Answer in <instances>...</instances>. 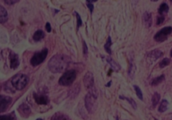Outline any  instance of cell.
<instances>
[{
  "instance_id": "obj_1",
  "label": "cell",
  "mask_w": 172,
  "mask_h": 120,
  "mask_svg": "<svg viewBox=\"0 0 172 120\" xmlns=\"http://www.w3.org/2000/svg\"><path fill=\"white\" fill-rule=\"evenodd\" d=\"M71 59L64 54H56L49 60L48 67L49 70L53 73H59L65 71L69 67Z\"/></svg>"
},
{
  "instance_id": "obj_2",
  "label": "cell",
  "mask_w": 172,
  "mask_h": 120,
  "mask_svg": "<svg viewBox=\"0 0 172 120\" xmlns=\"http://www.w3.org/2000/svg\"><path fill=\"white\" fill-rule=\"evenodd\" d=\"M28 81L29 79L26 75L22 74V73H18L12 77L11 83L16 90L21 91L26 87Z\"/></svg>"
},
{
  "instance_id": "obj_3",
  "label": "cell",
  "mask_w": 172,
  "mask_h": 120,
  "mask_svg": "<svg viewBox=\"0 0 172 120\" xmlns=\"http://www.w3.org/2000/svg\"><path fill=\"white\" fill-rule=\"evenodd\" d=\"M83 84L88 93L93 95L95 97H98L97 91L95 87L94 77L93 73L91 72H87L83 77Z\"/></svg>"
},
{
  "instance_id": "obj_4",
  "label": "cell",
  "mask_w": 172,
  "mask_h": 120,
  "mask_svg": "<svg viewBox=\"0 0 172 120\" xmlns=\"http://www.w3.org/2000/svg\"><path fill=\"white\" fill-rule=\"evenodd\" d=\"M77 77V73L75 70L71 69L65 72L59 80V83L62 86H70L73 83Z\"/></svg>"
},
{
  "instance_id": "obj_5",
  "label": "cell",
  "mask_w": 172,
  "mask_h": 120,
  "mask_svg": "<svg viewBox=\"0 0 172 120\" xmlns=\"http://www.w3.org/2000/svg\"><path fill=\"white\" fill-rule=\"evenodd\" d=\"M48 55V49L44 48L43 50L36 52L34 54L31 59V64L32 66L36 67L38 65L42 64L45 61L46 56Z\"/></svg>"
},
{
  "instance_id": "obj_6",
  "label": "cell",
  "mask_w": 172,
  "mask_h": 120,
  "mask_svg": "<svg viewBox=\"0 0 172 120\" xmlns=\"http://www.w3.org/2000/svg\"><path fill=\"white\" fill-rule=\"evenodd\" d=\"M172 32V28L171 26L165 27L155 34L154 40L157 42H163L168 39V37Z\"/></svg>"
},
{
  "instance_id": "obj_7",
  "label": "cell",
  "mask_w": 172,
  "mask_h": 120,
  "mask_svg": "<svg viewBox=\"0 0 172 120\" xmlns=\"http://www.w3.org/2000/svg\"><path fill=\"white\" fill-rule=\"evenodd\" d=\"M96 99L93 95L87 93L85 97V105L86 107L89 112L92 113L94 112L95 110V107H96Z\"/></svg>"
},
{
  "instance_id": "obj_8",
  "label": "cell",
  "mask_w": 172,
  "mask_h": 120,
  "mask_svg": "<svg viewBox=\"0 0 172 120\" xmlns=\"http://www.w3.org/2000/svg\"><path fill=\"white\" fill-rule=\"evenodd\" d=\"M163 53L162 51H161L158 49H155V50L150 51L149 53L147 54V61H148L149 63H153L157 60L159 59L161 57L163 56Z\"/></svg>"
},
{
  "instance_id": "obj_9",
  "label": "cell",
  "mask_w": 172,
  "mask_h": 120,
  "mask_svg": "<svg viewBox=\"0 0 172 120\" xmlns=\"http://www.w3.org/2000/svg\"><path fill=\"white\" fill-rule=\"evenodd\" d=\"M33 97L38 105H46L50 102L49 98L48 96L44 93H34Z\"/></svg>"
},
{
  "instance_id": "obj_10",
  "label": "cell",
  "mask_w": 172,
  "mask_h": 120,
  "mask_svg": "<svg viewBox=\"0 0 172 120\" xmlns=\"http://www.w3.org/2000/svg\"><path fill=\"white\" fill-rule=\"evenodd\" d=\"M12 99L9 96L0 95V112H4L9 107Z\"/></svg>"
},
{
  "instance_id": "obj_11",
  "label": "cell",
  "mask_w": 172,
  "mask_h": 120,
  "mask_svg": "<svg viewBox=\"0 0 172 120\" xmlns=\"http://www.w3.org/2000/svg\"><path fill=\"white\" fill-rule=\"evenodd\" d=\"M10 66L12 69H16L20 65V60L19 56L14 52L11 51L9 54Z\"/></svg>"
},
{
  "instance_id": "obj_12",
  "label": "cell",
  "mask_w": 172,
  "mask_h": 120,
  "mask_svg": "<svg viewBox=\"0 0 172 120\" xmlns=\"http://www.w3.org/2000/svg\"><path fill=\"white\" fill-rule=\"evenodd\" d=\"M19 113L22 118H28L31 113V110L29 106L26 103H22L18 107Z\"/></svg>"
},
{
  "instance_id": "obj_13",
  "label": "cell",
  "mask_w": 172,
  "mask_h": 120,
  "mask_svg": "<svg viewBox=\"0 0 172 120\" xmlns=\"http://www.w3.org/2000/svg\"><path fill=\"white\" fill-rule=\"evenodd\" d=\"M143 23L146 28H150L152 25L151 13L145 12L143 16Z\"/></svg>"
},
{
  "instance_id": "obj_14",
  "label": "cell",
  "mask_w": 172,
  "mask_h": 120,
  "mask_svg": "<svg viewBox=\"0 0 172 120\" xmlns=\"http://www.w3.org/2000/svg\"><path fill=\"white\" fill-rule=\"evenodd\" d=\"M106 61L108 62V64L110 65L111 69L114 70V71L118 72L119 70L121 69V65L117 63V62L114 61V59H112L110 56H108L107 58H106Z\"/></svg>"
},
{
  "instance_id": "obj_15",
  "label": "cell",
  "mask_w": 172,
  "mask_h": 120,
  "mask_svg": "<svg viewBox=\"0 0 172 120\" xmlns=\"http://www.w3.org/2000/svg\"><path fill=\"white\" fill-rule=\"evenodd\" d=\"M8 19V13L4 7L0 5V24H4Z\"/></svg>"
},
{
  "instance_id": "obj_16",
  "label": "cell",
  "mask_w": 172,
  "mask_h": 120,
  "mask_svg": "<svg viewBox=\"0 0 172 120\" xmlns=\"http://www.w3.org/2000/svg\"><path fill=\"white\" fill-rule=\"evenodd\" d=\"M51 120H69L68 116L61 112H57L52 116Z\"/></svg>"
},
{
  "instance_id": "obj_17",
  "label": "cell",
  "mask_w": 172,
  "mask_h": 120,
  "mask_svg": "<svg viewBox=\"0 0 172 120\" xmlns=\"http://www.w3.org/2000/svg\"><path fill=\"white\" fill-rule=\"evenodd\" d=\"M45 34L42 30H38L36 32H34V34L33 35V40L36 42H39V41L45 38Z\"/></svg>"
},
{
  "instance_id": "obj_18",
  "label": "cell",
  "mask_w": 172,
  "mask_h": 120,
  "mask_svg": "<svg viewBox=\"0 0 172 120\" xmlns=\"http://www.w3.org/2000/svg\"><path fill=\"white\" fill-rule=\"evenodd\" d=\"M168 12H169V6L167 4L163 3V4L160 5L159 9H158V12H159L160 16L165 15Z\"/></svg>"
},
{
  "instance_id": "obj_19",
  "label": "cell",
  "mask_w": 172,
  "mask_h": 120,
  "mask_svg": "<svg viewBox=\"0 0 172 120\" xmlns=\"http://www.w3.org/2000/svg\"><path fill=\"white\" fill-rule=\"evenodd\" d=\"M129 76L131 79H133L134 77V75H135V70H136V67L135 64H134V62L133 60H131L129 62Z\"/></svg>"
},
{
  "instance_id": "obj_20",
  "label": "cell",
  "mask_w": 172,
  "mask_h": 120,
  "mask_svg": "<svg viewBox=\"0 0 172 120\" xmlns=\"http://www.w3.org/2000/svg\"><path fill=\"white\" fill-rule=\"evenodd\" d=\"M168 101L166 99H163L162 101V103H161V104L159 107V111L160 113H163L165 112V111L167 110L168 107Z\"/></svg>"
},
{
  "instance_id": "obj_21",
  "label": "cell",
  "mask_w": 172,
  "mask_h": 120,
  "mask_svg": "<svg viewBox=\"0 0 172 120\" xmlns=\"http://www.w3.org/2000/svg\"><path fill=\"white\" fill-rule=\"evenodd\" d=\"M165 80V76L164 75H162L159 77H157L156 78L153 79V80L151 82V85L152 86H157L158 84H159L161 83Z\"/></svg>"
},
{
  "instance_id": "obj_22",
  "label": "cell",
  "mask_w": 172,
  "mask_h": 120,
  "mask_svg": "<svg viewBox=\"0 0 172 120\" xmlns=\"http://www.w3.org/2000/svg\"><path fill=\"white\" fill-rule=\"evenodd\" d=\"M112 44V39L110 36H108L107 41L104 45V49L109 54H112V50H111V46Z\"/></svg>"
},
{
  "instance_id": "obj_23",
  "label": "cell",
  "mask_w": 172,
  "mask_h": 120,
  "mask_svg": "<svg viewBox=\"0 0 172 120\" xmlns=\"http://www.w3.org/2000/svg\"><path fill=\"white\" fill-rule=\"evenodd\" d=\"M0 120H16L14 113H11L7 115L0 116Z\"/></svg>"
},
{
  "instance_id": "obj_24",
  "label": "cell",
  "mask_w": 172,
  "mask_h": 120,
  "mask_svg": "<svg viewBox=\"0 0 172 120\" xmlns=\"http://www.w3.org/2000/svg\"><path fill=\"white\" fill-rule=\"evenodd\" d=\"M160 98H161L160 94L158 93L157 92H155L152 97V103L153 107H155V106L158 104V103H159L160 100Z\"/></svg>"
},
{
  "instance_id": "obj_25",
  "label": "cell",
  "mask_w": 172,
  "mask_h": 120,
  "mask_svg": "<svg viewBox=\"0 0 172 120\" xmlns=\"http://www.w3.org/2000/svg\"><path fill=\"white\" fill-rule=\"evenodd\" d=\"M120 99H124V100H127L128 102H129L130 104L131 105V106L136 110V107H137V105H136V103L135 101V100H133L132 98H129V97H124V96H120Z\"/></svg>"
},
{
  "instance_id": "obj_26",
  "label": "cell",
  "mask_w": 172,
  "mask_h": 120,
  "mask_svg": "<svg viewBox=\"0 0 172 120\" xmlns=\"http://www.w3.org/2000/svg\"><path fill=\"white\" fill-rule=\"evenodd\" d=\"M134 89H135V91H136V94L137 95L138 98L140 100H143V92H142L141 89H140V87H138L136 85L133 86Z\"/></svg>"
},
{
  "instance_id": "obj_27",
  "label": "cell",
  "mask_w": 172,
  "mask_h": 120,
  "mask_svg": "<svg viewBox=\"0 0 172 120\" xmlns=\"http://www.w3.org/2000/svg\"><path fill=\"white\" fill-rule=\"evenodd\" d=\"M170 59H168V58H165V59H163L162 61H161L159 62V67L160 68H162V69H163V68H165V67H167L168 66L169 64H170Z\"/></svg>"
},
{
  "instance_id": "obj_28",
  "label": "cell",
  "mask_w": 172,
  "mask_h": 120,
  "mask_svg": "<svg viewBox=\"0 0 172 120\" xmlns=\"http://www.w3.org/2000/svg\"><path fill=\"white\" fill-rule=\"evenodd\" d=\"M76 18H77V30H78L79 28H80V27L82 26V20H81V16H80L78 13L76 12Z\"/></svg>"
},
{
  "instance_id": "obj_29",
  "label": "cell",
  "mask_w": 172,
  "mask_h": 120,
  "mask_svg": "<svg viewBox=\"0 0 172 120\" xmlns=\"http://www.w3.org/2000/svg\"><path fill=\"white\" fill-rule=\"evenodd\" d=\"M165 21V17L163 16H158L157 18V26H160Z\"/></svg>"
},
{
  "instance_id": "obj_30",
  "label": "cell",
  "mask_w": 172,
  "mask_h": 120,
  "mask_svg": "<svg viewBox=\"0 0 172 120\" xmlns=\"http://www.w3.org/2000/svg\"><path fill=\"white\" fill-rule=\"evenodd\" d=\"M83 53L85 55H86V54L88 53V48H87V44L84 40H83Z\"/></svg>"
},
{
  "instance_id": "obj_31",
  "label": "cell",
  "mask_w": 172,
  "mask_h": 120,
  "mask_svg": "<svg viewBox=\"0 0 172 120\" xmlns=\"http://www.w3.org/2000/svg\"><path fill=\"white\" fill-rule=\"evenodd\" d=\"M87 7L89 8V10H90V12L92 13L93 12V11H94V4H91V3H89V2H87Z\"/></svg>"
},
{
  "instance_id": "obj_32",
  "label": "cell",
  "mask_w": 172,
  "mask_h": 120,
  "mask_svg": "<svg viewBox=\"0 0 172 120\" xmlns=\"http://www.w3.org/2000/svg\"><path fill=\"white\" fill-rule=\"evenodd\" d=\"M45 28H46V30L47 31V32H51V25L50 24V23L47 22V23L46 24Z\"/></svg>"
},
{
  "instance_id": "obj_33",
  "label": "cell",
  "mask_w": 172,
  "mask_h": 120,
  "mask_svg": "<svg viewBox=\"0 0 172 120\" xmlns=\"http://www.w3.org/2000/svg\"><path fill=\"white\" fill-rule=\"evenodd\" d=\"M5 3H6L7 4H10V5H12V4H14L16 3H18L19 2V1H10V0H8V1H4Z\"/></svg>"
},
{
  "instance_id": "obj_34",
  "label": "cell",
  "mask_w": 172,
  "mask_h": 120,
  "mask_svg": "<svg viewBox=\"0 0 172 120\" xmlns=\"http://www.w3.org/2000/svg\"><path fill=\"white\" fill-rule=\"evenodd\" d=\"M111 83H112V81H110V82H108V83H107V84H106V87H110V84H111Z\"/></svg>"
},
{
  "instance_id": "obj_35",
  "label": "cell",
  "mask_w": 172,
  "mask_h": 120,
  "mask_svg": "<svg viewBox=\"0 0 172 120\" xmlns=\"http://www.w3.org/2000/svg\"><path fill=\"white\" fill-rule=\"evenodd\" d=\"M170 56L172 57V49L171 50V52H170Z\"/></svg>"
},
{
  "instance_id": "obj_36",
  "label": "cell",
  "mask_w": 172,
  "mask_h": 120,
  "mask_svg": "<svg viewBox=\"0 0 172 120\" xmlns=\"http://www.w3.org/2000/svg\"><path fill=\"white\" fill-rule=\"evenodd\" d=\"M36 120H42V119H37Z\"/></svg>"
},
{
  "instance_id": "obj_37",
  "label": "cell",
  "mask_w": 172,
  "mask_h": 120,
  "mask_svg": "<svg viewBox=\"0 0 172 120\" xmlns=\"http://www.w3.org/2000/svg\"><path fill=\"white\" fill-rule=\"evenodd\" d=\"M171 2H172V1H171Z\"/></svg>"
}]
</instances>
